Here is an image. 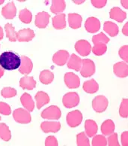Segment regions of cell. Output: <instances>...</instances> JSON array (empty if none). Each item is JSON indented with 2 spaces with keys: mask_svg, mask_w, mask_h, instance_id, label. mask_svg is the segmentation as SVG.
<instances>
[{
  "mask_svg": "<svg viewBox=\"0 0 128 146\" xmlns=\"http://www.w3.org/2000/svg\"><path fill=\"white\" fill-rule=\"evenodd\" d=\"M21 59L11 51H6L0 55V66L5 70H14L20 66Z\"/></svg>",
  "mask_w": 128,
  "mask_h": 146,
  "instance_id": "cell-1",
  "label": "cell"
},
{
  "mask_svg": "<svg viewBox=\"0 0 128 146\" xmlns=\"http://www.w3.org/2000/svg\"><path fill=\"white\" fill-rule=\"evenodd\" d=\"M95 72V65L91 60L85 59L82 60V66L80 69V73L82 76L87 78L94 75Z\"/></svg>",
  "mask_w": 128,
  "mask_h": 146,
  "instance_id": "cell-2",
  "label": "cell"
},
{
  "mask_svg": "<svg viewBox=\"0 0 128 146\" xmlns=\"http://www.w3.org/2000/svg\"><path fill=\"white\" fill-rule=\"evenodd\" d=\"M14 118L17 123H29L31 122L32 117L29 111L23 109H18L13 113Z\"/></svg>",
  "mask_w": 128,
  "mask_h": 146,
  "instance_id": "cell-3",
  "label": "cell"
},
{
  "mask_svg": "<svg viewBox=\"0 0 128 146\" xmlns=\"http://www.w3.org/2000/svg\"><path fill=\"white\" fill-rule=\"evenodd\" d=\"M62 102L64 106L70 109L73 107L77 106L79 102V96L77 93H68L64 96L62 99Z\"/></svg>",
  "mask_w": 128,
  "mask_h": 146,
  "instance_id": "cell-4",
  "label": "cell"
},
{
  "mask_svg": "<svg viewBox=\"0 0 128 146\" xmlns=\"http://www.w3.org/2000/svg\"><path fill=\"white\" fill-rule=\"evenodd\" d=\"M83 120L82 113L78 110L70 111L67 115V123L70 127H76L79 125Z\"/></svg>",
  "mask_w": 128,
  "mask_h": 146,
  "instance_id": "cell-5",
  "label": "cell"
},
{
  "mask_svg": "<svg viewBox=\"0 0 128 146\" xmlns=\"http://www.w3.org/2000/svg\"><path fill=\"white\" fill-rule=\"evenodd\" d=\"M62 116L61 110L58 106H51L47 109H44L41 113V117L45 119H54L58 120Z\"/></svg>",
  "mask_w": 128,
  "mask_h": 146,
  "instance_id": "cell-6",
  "label": "cell"
},
{
  "mask_svg": "<svg viewBox=\"0 0 128 146\" xmlns=\"http://www.w3.org/2000/svg\"><path fill=\"white\" fill-rule=\"evenodd\" d=\"M109 104L108 100L103 96H97L92 101V107L97 112H103L106 109Z\"/></svg>",
  "mask_w": 128,
  "mask_h": 146,
  "instance_id": "cell-7",
  "label": "cell"
},
{
  "mask_svg": "<svg viewBox=\"0 0 128 146\" xmlns=\"http://www.w3.org/2000/svg\"><path fill=\"white\" fill-rule=\"evenodd\" d=\"M75 49L81 56H88L91 50V46L86 40H79L75 44Z\"/></svg>",
  "mask_w": 128,
  "mask_h": 146,
  "instance_id": "cell-8",
  "label": "cell"
},
{
  "mask_svg": "<svg viewBox=\"0 0 128 146\" xmlns=\"http://www.w3.org/2000/svg\"><path fill=\"white\" fill-rule=\"evenodd\" d=\"M64 82L69 88H77L80 84L79 78L71 72L66 73L64 75Z\"/></svg>",
  "mask_w": 128,
  "mask_h": 146,
  "instance_id": "cell-9",
  "label": "cell"
},
{
  "mask_svg": "<svg viewBox=\"0 0 128 146\" xmlns=\"http://www.w3.org/2000/svg\"><path fill=\"white\" fill-rule=\"evenodd\" d=\"M85 27L89 33H96L100 29V23L99 20L97 18H95V17H89L87 19V21H85Z\"/></svg>",
  "mask_w": 128,
  "mask_h": 146,
  "instance_id": "cell-10",
  "label": "cell"
},
{
  "mask_svg": "<svg viewBox=\"0 0 128 146\" xmlns=\"http://www.w3.org/2000/svg\"><path fill=\"white\" fill-rule=\"evenodd\" d=\"M21 64L20 66V69L19 71L21 74H23V75H27L30 73V72L32 71V67H33V64H32V62L29 57L24 56H21Z\"/></svg>",
  "mask_w": 128,
  "mask_h": 146,
  "instance_id": "cell-11",
  "label": "cell"
},
{
  "mask_svg": "<svg viewBox=\"0 0 128 146\" xmlns=\"http://www.w3.org/2000/svg\"><path fill=\"white\" fill-rule=\"evenodd\" d=\"M35 37V33L32 29L27 28V29H21L18 33H17V39L19 42H30L33 38Z\"/></svg>",
  "mask_w": 128,
  "mask_h": 146,
  "instance_id": "cell-12",
  "label": "cell"
},
{
  "mask_svg": "<svg viewBox=\"0 0 128 146\" xmlns=\"http://www.w3.org/2000/svg\"><path fill=\"white\" fill-rule=\"evenodd\" d=\"M50 15L45 11L38 13L35 17V25L38 28H45L49 23Z\"/></svg>",
  "mask_w": 128,
  "mask_h": 146,
  "instance_id": "cell-13",
  "label": "cell"
},
{
  "mask_svg": "<svg viewBox=\"0 0 128 146\" xmlns=\"http://www.w3.org/2000/svg\"><path fill=\"white\" fill-rule=\"evenodd\" d=\"M41 128L44 133H56L61 129V124L59 122H50L45 121L41 124Z\"/></svg>",
  "mask_w": 128,
  "mask_h": 146,
  "instance_id": "cell-14",
  "label": "cell"
},
{
  "mask_svg": "<svg viewBox=\"0 0 128 146\" xmlns=\"http://www.w3.org/2000/svg\"><path fill=\"white\" fill-rule=\"evenodd\" d=\"M17 13L16 7L14 2H9L8 4L2 8V16L6 19H13L15 17Z\"/></svg>",
  "mask_w": 128,
  "mask_h": 146,
  "instance_id": "cell-15",
  "label": "cell"
},
{
  "mask_svg": "<svg viewBox=\"0 0 128 146\" xmlns=\"http://www.w3.org/2000/svg\"><path fill=\"white\" fill-rule=\"evenodd\" d=\"M69 58V54L66 50H59L54 54L53 60L58 66H64Z\"/></svg>",
  "mask_w": 128,
  "mask_h": 146,
  "instance_id": "cell-16",
  "label": "cell"
},
{
  "mask_svg": "<svg viewBox=\"0 0 128 146\" xmlns=\"http://www.w3.org/2000/svg\"><path fill=\"white\" fill-rule=\"evenodd\" d=\"M127 64L124 62H119L114 65L113 71L118 77L125 78L127 76Z\"/></svg>",
  "mask_w": 128,
  "mask_h": 146,
  "instance_id": "cell-17",
  "label": "cell"
},
{
  "mask_svg": "<svg viewBox=\"0 0 128 146\" xmlns=\"http://www.w3.org/2000/svg\"><path fill=\"white\" fill-rule=\"evenodd\" d=\"M110 18L114 19L116 21L121 23L127 17V14L118 7H114L113 9H112L110 11Z\"/></svg>",
  "mask_w": 128,
  "mask_h": 146,
  "instance_id": "cell-18",
  "label": "cell"
},
{
  "mask_svg": "<svg viewBox=\"0 0 128 146\" xmlns=\"http://www.w3.org/2000/svg\"><path fill=\"white\" fill-rule=\"evenodd\" d=\"M20 86L23 89L32 90L36 86V82L34 80L33 77L29 76H24L20 81Z\"/></svg>",
  "mask_w": 128,
  "mask_h": 146,
  "instance_id": "cell-19",
  "label": "cell"
},
{
  "mask_svg": "<svg viewBox=\"0 0 128 146\" xmlns=\"http://www.w3.org/2000/svg\"><path fill=\"white\" fill-rule=\"evenodd\" d=\"M35 100L37 102V107L38 109L42 108V106L50 102V97L48 94L43 91L37 92L35 95Z\"/></svg>",
  "mask_w": 128,
  "mask_h": 146,
  "instance_id": "cell-20",
  "label": "cell"
},
{
  "mask_svg": "<svg viewBox=\"0 0 128 146\" xmlns=\"http://www.w3.org/2000/svg\"><path fill=\"white\" fill-rule=\"evenodd\" d=\"M20 101L22 105L24 106V108H26L29 111H33L34 108H35V104H34L33 100L32 99L31 95H29L27 93H25L21 96Z\"/></svg>",
  "mask_w": 128,
  "mask_h": 146,
  "instance_id": "cell-21",
  "label": "cell"
},
{
  "mask_svg": "<svg viewBox=\"0 0 128 146\" xmlns=\"http://www.w3.org/2000/svg\"><path fill=\"white\" fill-rule=\"evenodd\" d=\"M53 26L56 29H62L66 27V21H65V15L60 14L56 15L53 18Z\"/></svg>",
  "mask_w": 128,
  "mask_h": 146,
  "instance_id": "cell-22",
  "label": "cell"
},
{
  "mask_svg": "<svg viewBox=\"0 0 128 146\" xmlns=\"http://www.w3.org/2000/svg\"><path fill=\"white\" fill-rule=\"evenodd\" d=\"M82 66V60L79 56L73 54L70 56V60L68 63V67L69 69H74L76 71H79Z\"/></svg>",
  "mask_w": 128,
  "mask_h": 146,
  "instance_id": "cell-23",
  "label": "cell"
},
{
  "mask_svg": "<svg viewBox=\"0 0 128 146\" xmlns=\"http://www.w3.org/2000/svg\"><path fill=\"white\" fill-rule=\"evenodd\" d=\"M68 22L70 27L72 29H78L81 27L82 17L78 14H69Z\"/></svg>",
  "mask_w": 128,
  "mask_h": 146,
  "instance_id": "cell-24",
  "label": "cell"
},
{
  "mask_svg": "<svg viewBox=\"0 0 128 146\" xmlns=\"http://www.w3.org/2000/svg\"><path fill=\"white\" fill-rule=\"evenodd\" d=\"M103 29L106 33H107L110 36L115 37L118 33V27L116 23H112L111 21H106L104 23Z\"/></svg>",
  "mask_w": 128,
  "mask_h": 146,
  "instance_id": "cell-25",
  "label": "cell"
},
{
  "mask_svg": "<svg viewBox=\"0 0 128 146\" xmlns=\"http://www.w3.org/2000/svg\"><path fill=\"white\" fill-rule=\"evenodd\" d=\"M97 125L92 120H87L85 121V133L89 137H92L97 133Z\"/></svg>",
  "mask_w": 128,
  "mask_h": 146,
  "instance_id": "cell-26",
  "label": "cell"
},
{
  "mask_svg": "<svg viewBox=\"0 0 128 146\" xmlns=\"http://www.w3.org/2000/svg\"><path fill=\"white\" fill-rule=\"evenodd\" d=\"M99 89L98 84L94 79L87 81L83 84V90L89 94H95Z\"/></svg>",
  "mask_w": 128,
  "mask_h": 146,
  "instance_id": "cell-27",
  "label": "cell"
},
{
  "mask_svg": "<svg viewBox=\"0 0 128 146\" xmlns=\"http://www.w3.org/2000/svg\"><path fill=\"white\" fill-rule=\"evenodd\" d=\"M115 130V124L111 120H106L102 123L101 125V131L102 133H103L106 136L110 135L113 133Z\"/></svg>",
  "mask_w": 128,
  "mask_h": 146,
  "instance_id": "cell-28",
  "label": "cell"
},
{
  "mask_svg": "<svg viewBox=\"0 0 128 146\" xmlns=\"http://www.w3.org/2000/svg\"><path fill=\"white\" fill-rule=\"evenodd\" d=\"M54 79V75L49 70H43L40 74V81L43 84H49Z\"/></svg>",
  "mask_w": 128,
  "mask_h": 146,
  "instance_id": "cell-29",
  "label": "cell"
},
{
  "mask_svg": "<svg viewBox=\"0 0 128 146\" xmlns=\"http://www.w3.org/2000/svg\"><path fill=\"white\" fill-rule=\"evenodd\" d=\"M66 7V4L64 1H53L52 2V6L50 10L53 13L58 14L62 12Z\"/></svg>",
  "mask_w": 128,
  "mask_h": 146,
  "instance_id": "cell-30",
  "label": "cell"
},
{
  "mask_svg": "<svg viewBox=\"0 0 128 146\" xmlns=\"http://www.w3.org/2000/svg\"><path fill=\"white\" fill-rule=\"evenodd\" d=\"M0 138L6 142L9 141L11 138L10 129L5 123H0Z\"/></svg>",
  "mask_w": 128,
  "mask_h": 146,
  "instance_id": "cell-31",
  "label": "cell"
},
{
  "mask_svg": "<svg viewBox=\"0 0 128 146\" xmlns=\"http://www.w3.org/2000/svg\"><path fill=\"white\" fill-rule=\"evenodd\" d=\"M5 29L6 32V36L9 38V39L11 42H16L17 41V33L15 32L14 27H13L12 24L7 23L5 26Z\"/></svg>",
  "mask_w": 128,
  "mask_h": 146,
  "instance_id": "cell-32",
  "label": "cell"
},
{
  "mask_svg": "<svg viewBox=\"0 0 128 146\" xmlns=\"http://www.w3.org/2000/svg\"><path fill=\"white\" fill-rule=\"evenodd\" d=\"M19 18L22 22L25 23H29L32 19V15L27 9H24L20 11Z\"/></svg>",
  "mask_w": 128,
  "mask_h": 146,
  "instance_id": "cell-33",
  "label": "cell"
},
{
  "mask_svg": "<svg viewBox=\"0 0 128 146\" xmlns=\"http://www.w3.org/2000/svg\"><path fill=\"white\" fill-rule=\"evenodd\" d=\"M106 49H107L106 44H102V43H97V44H95V46L93 47L92 51L97 56H101L106 51Z\"/></svg>",
  "mask_w": 128,
  "mask_h": 146,
  "instance_id": "cell-34",
  "label": "cell"
},
{
  "mask_svg": "<svg viewBox=\"0 0 128 146\" xmlns=\"http://www.w3.org/2000/svg\"><path fill=\"white\" fill-rule=\"evenodd\" d=\"M92 42L94 44H97V43H102V44H106L110 42V38L106 36L105 34L101 33L96 35L92 38Z\"/></svg>",
  "mask_w": 128,
  "mask_h": 146,
  "instance_id": "cell-35",
  "label": "cell"
},
{
  "mask_svg": "<svg viewBox=\"0 0 128 146\" xmlns=\"http://www.w3.org/2000/svg\"><path fill=\"white\" fill-rule=\"evenodd\" d=\"M17 91L15 89L11 88H5L2 90L1 92V95H2L4 98H11V97H14L16 96Z\"/></svg>",
  "mask_w": 128,
  "mask_h": 146,
  "instance_id": "cell-36",
  "label": "cell"
},
{
  "mask_svg": "<svg viewBox=\"0 0 128 146\" xmlns=\"http://www.w3.org/2000/svg\"><path fill=\"white\" fill-rule=\"evenodd\" d=\"M92 145H106L107 141L104 136L101 135H98L94 137L92 140Z\"/></svg>",
  "mask_w": 128,
  "mask_h": 146,
  "instance_id": "cell-37",
  "label": "cell"
},
{
  "mask_svg": "<svg viewBox=\"0 0 128 146\" xmlns=\"http://www.w3.org/2000/svg\"><path fill=\"white\" fill-rule=\"evenodd\" d=\"M77 143L78 145H89V141L84 133H80L77 136Z\"/></svg>",
  "mask_w": 128,
  "mask_h": 146,
  "instance_id": "cell-38",
  "label": "cell"
},
{
  "mask_svg": "<svg viewBox=\"0 0 128 146\" xmlns=\"http://www.w3.org/2000/svg\"><path fill=\"white\" fill-rule=\"evenodd\" d=\"M127 99H123L122 103L120 106L119 114L123 117H127Z\"/></svg>",
  "mask_w": 128,
  "mask_h": 146,
  "instance_id": "cell-39",
  "label": "cell"
},
{
  "mask_svg": "<svg viewBox=\"0 0 128 146\" xmlns=\"http://www.w3.org/2000/svg\"><path fill=\"white\" fill-rule=\"evenodd\" d=\"M0 113L4 115H9L11 113V107L3 102H0Z\"/></svg>",
  "mask_w": 128,
  "mask_h": 146,
  "instance_id": "cell-40",
  "label": "cell"
},
{
  "mask_svg": "<svg viewBox=\"0 0 128 146\" xmlns=\"http://www.w3.org/2000/svg\"><path fill=\"white\" fill-rule=\"evenodd\" d=\"M128 46L124 45L122 46L121 48H120L119 50V56L121 57L124 61H126V63H127V50H128Z\"/></svg>",
  "mask_w": 128,
  "mask_h": 146,
  "instance_id": "cell-41",
  "label": "cell"
},
{
  "mask_svg": "<svg viewBox=\"0 0 128 146\" xmlns=\"http://www.w3.org/2000/svg\"><path fill=\"white\" fill-rule=\"evenodd\" d=\"M117 136H118L116 133H113L112 136H110V138L108 139V142H109L110 145H119Z\"/></svg>",
  "mask_w": 128,
  "mask_h": 146,
  "instance_id": "cell-42",
  "label": "cell"
},
{
  "mask_svg": "<svg viewBox=\"0 0 128 146\" xmlns=\"http://www.w3.org/2000/svg\"><path fill=\"white\" fill-rule=\"evenodd\" d=\"M46 145H58V142L56 140V137L53 136H48L45 141Z\"/></svg>",
  "mask_w": 128,
  "mask_h": 146,
  "instance_id": "cell-43",
  "label": "cell"
},
{
  "mask_svg": "<svg viewBox=\"0 0 128 146\" xmlns=\"http://www.w3.org/2000/svg\"><path fill=\"white\" fill-rule=\"evenodd\" d=\"M91 4L93 5L94 6L97 8V9H101L105 6L106 4V0H103V1H95V0H92L91 1Z\"/></svg>",
  "mask_w": 128,
  "mask_h": 146,
  "instance_id": "cell-44",
  "label": "cell"
},
{
  "mask_svg": "<svg viewBox=\"0 0 128 146\" xmlns=\"http://www.w3.org/2000/svg\"><path fill=\"white\" fill-rule=\"evenodd\" d=\"M127 132H124L123 133V134H122L121 136V142H122V145H127L128 143H127Z\"/></svg>",
  "mask_w": 128,
  "mask_h": 146,
  "instance_id": "cell-45",
  "label": "cell"
},
{
  "mask_svg": "<svg viewBox=\"0 0 128 146\" xmlns=\"http://www.w3.org/2000/svg\"><path fill=\"white\" fill-rule=\"evenodd\" d=\"M127 25H128V23H127L126 24L124 25V28H123V33L127 36Z\"/></svg>",
  "mask_w": 128,
  "mask_h": 146,
  "instance_id": "cell-46",
  "label": "cell"
},
{
  "mask_svg": "<svg viewBox=\"0 0 128 146\" xmlns=\"http://www.w3.org/2000/svg\"><path fill=\"white\" fill-rule=\"evenodd\" d=\"M121 4L124 5L125 9H127V1H121Z\"/></svg>",
  "mask_w": 128,
  "mask_h": 146,
  "instance_id": "cell-47",
  "label": "cell"
},
{
  "mask_svg": "<svg viewBox=\"0 0 128 146\" xmlns=\"http://www.w3.org/2000/svg\"><path fill=\"white\" fill-rule=\"evenodd\" d=\"M2 38H3V30L2 28L0 27V40H2Z\"/></svg>",
  "mask_w": 128,
  "mask_h": 146,
  "instance_id": "cell-48",
  "label": "cell"
},
{
  "mask_svg": "<svg viewBox=\"0 0 128 146\" xmlns=\"http://www.w3.org/2000/svg\"><path fill=\"white\" fill-rule=\"evenodd\" d=\"M3 75H4V69H2V67H0V78L2 77Z\"/></svg>",
  "mask_w": 128,
  "mask_h": 146,
  "instance_id": "cell-49",
  "label": "cell"
},
{
  "mask_svg": "<svg viewBox=\"0 0 128 146\" xmlns=\"http://www.w3.org/2000/svg\"><path fill=\"white\" fill-rule=\"evenodd\" d=\"M74 2H75V3H77V4H80V3H83V2H84L85 1H81V2H77V1H74Z\"/></svg>",
  "mask_w": 128,
  "mask_h": 146,
  "instance_id": "cell-50",
  "label": "cell"
},
{
  "mask_svg": "<svg viewBox=\"0 0 128 146\" xmlns=\"http://www.w3.org/2000/svg\"><path fill=\"white\" fill-rule=\"evenodd\" d=\"M3 2H4V1H3V0H1V1H0V5L2 4Z\"/></svg>",
  "mask_w": 128,
  "mask_h": 146,
  "instance_id": "cell-51",
  "label": "cell"
},
{
  "mask_svg": "<svg viewBox=\"0 0 128 146\" xmlns=\"http://www.w3.org/2000/svg\"><path fill=\"white\" fill-rule=\"evenodd\" d=\"M0 120H1V117H0Z\"/></svg>",
  "mask_w": 128,
  "mask_h": 146,
  "instance_id": "cell-52",
  "label": "cell"
}]
</instances>
